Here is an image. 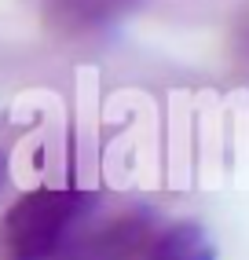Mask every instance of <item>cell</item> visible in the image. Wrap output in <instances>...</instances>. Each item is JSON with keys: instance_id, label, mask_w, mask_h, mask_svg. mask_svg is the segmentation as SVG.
<instances>
[{"instance_id": "7a4b0ae2", "label": "cell", "mask_w": 249, "mask_h": 260, "mask_svg": "<svg viewBox=\"0 0 249 260\" xmlns=\"http://www.w3.org/2000/svg\"><path fill=\"white\" fill-rule=\"evenodd\" d=\"M143 4V0H48V15L70 37H99Z\"/></svg>"}, {"instance_id": "3957f363", "label": "cell", "mask_w": 249, "mask_h": 260, "mask_svg": "<svg viewBox=\"0 0 249 260\" xmlns=\"http://www.w3.org/2000/svg\"><path fill=\"white\" fill-rule=\"evenodd\" d=\"M132 260H216V246L202 223L180 220L169 228H158V235Z\"/></svg>"}, {"instance_id": "6da1fadb", "label": "cell", "mask_w": 249, "mask_h": 260, "mask_svg": "<svg viewBox=\"0 0 249 260\" xmlns=\"http://www.w3.org/2000/svg\"><path fill=\"white\" fill-rule=\"evenodd\" d=\"M99 194L84 187H37L0 216V260H66L96 220Z\"/></svg>"}, {"instance_id": "5b68a950", "label": "cell", "mask_w": 249, "mask_h": 260, "mask_svg": "<svg viewBox=\"0 0 249 260\" xmlns=\"http://www.w3.org/2000/svg\"><path fill=\"white\" fill-rule=\"evenodd\" d=\"M4 176H8V158L0 154V183H4Z\"/></svg>"}, {"instance_id": "277c9868", "label": "cell", "mask_w": 249, "mask_h": 260, "mask_svg": "<svg viewBox=\"0 0 249 260\" xmlns=\"http://www.w3.org/2000/svg\"><path fill=\"white\" fill-rule=\"evenodd\" d=\"M238 51L249 59V15H245V22H242V29H238Z\"/></svg>"}]
</instances>
